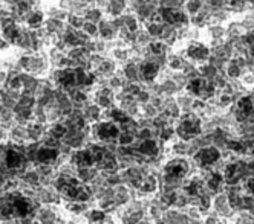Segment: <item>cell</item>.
Wrapping results in <instances>:
<instances>
[{
  "instance_id": "8",
  "label": "cell",
  "mask_w": 254,
  "mask_h": 224,
  "mask_svg": "<svg viewBox=\"0 0 254 224\" xmlns=\"http://www.w3.org/2000/svg\"><path fill=\"white\" fill-rule=\"evenodd\" d=\"M46 18V12L42 6L31 9L22 20V26L31 28V29H40L43 26V22Z\"/></svg>"
},
{
  "instance_id": "52",
  "label": "cell",
  "mask_w": 254,
  "mask_h": 224,
  "mask_svg": "<svg viewBox=\"0 0 254 224\" xmlns=\"http://www.w3.org/2000/svg\"><path fill=\"white\" fill-rule=\"evenodd\" d=\"M9 142V134H8V128H5L3 125H0V148L3 145H6Z\"/></svg>"
},
{
  "instance_id": "14",
  "label": "cell",
  "mask_w": 254,
  "mask_h": 224,
  "mask_svg": "<svg viewBox=\"0 0 254 224\" xmlns=\"http://www.w3.org/2000/svg\"><path fill=\"white\" fill-rule=\"evenodd\" d=\"M72 165H75L77 168H86V166H94V157L90 154V151L86 148L83 149H77L74 151V154L70 156V160H69Z\"/></svg>"
},
{
  "instance_id": "31",
  "label": "cell",
  "mask_w": 254,
  "mask_h": 224,
  "mask_svg": "<svg viewBox=\"0 0 254 224\" xmlns=\"http://www.w3.org/2000/svg\"><path fill=\"white\" fill-rule=\"evenodd\" d=\"M153 39L149 35V32L146 31V28H139L135 34H133V45H138V46H142V47H147L149 43L152 42Z\"/></svg>"
},
{
  "instance_id": "7",
  "label": "cell",
  "mask_w": 254,
  "mask_h": 224,
  "mask_svg": "<svg viewBox=\"0 0 254 224\" xmlns=\"http://www.w3.org/2000/svg\"><path fill=\"white\" fill-rule=\"evenodd\" d=\"M66 55L67 58L74 63L75 67H84L87 69V64H89V58L92 53H89L87 49L84 46H77V47H70L66 50Z\"/></svg>"
},
{
  "instance_id": "35",
  "label": "cell",
  "mask_w": 254,
  "mask_h": 224,
  "mask_svg": "<svg viewBox=\"0 0 254 224\" xmlns=\"http://www.w3.org/2000/svg\"><path fill=\"white\" fill-rule=\"evenodd\" d=\"M161 86H162V90H164V96H176L178 93L184 91L178 87V84L172 78H167L166 81H162Z\"/></svg>"
},
{
  "instance_id": "38",
  "label": "cell",
  "mask_w": 254,
  "mask_h": 224,
  "mask_svg": "<svg viewBox=\"0 0 254 224\" xmlns=\"http://www.w3.org/2000/svg\"><path fill=\"white\" fill-rule=\"evenodd\" d=\"M239 20H241L245 32H253L254 31V12L253 11H248V12L242 14Z\"/></svg>"
},
{
  "instance_id": "34",
  "label": "cell",
  "mask_w": 254,
  "mask_h": 224,
  "mask_svg": "<svg viewBox=\"0 0 254 224\" xmlns=\"http://www.w3.org/2000/svg\"><path fill=\"white\" fill-rule=\"evenodd\" d=\"M225 75L228 77V80H239L242 77V69L234 63V60L231 58L227 64H225Z\"/></svg>"
},
{
  "instance_id": "45",
  "label": "cell",
  "mask_w": 254,
  "mask_h": 224,
  "mask_svg": "<svg viewBox=\"0 0 254 224\" xmlns=\"http://www.w3.org/2000/svg\"><path fill=\"white\" fill-rule=\"evenodd\" d=\"M40 145H42V146H45V148H54V149H59V146L62 145V140H60V139H57V137H52V136L46 134V136L42 139Z\"/></svg>"
},
{
  "instance_id": "41",
  "label": "cell",
  "mask_w": 254,
  "mask_h": 224,
  "mask_svg": "<svg viewBox=\"0 0 254 224\" xmlns=\"http://www.w3.org/2000/svg\"><path fill=\"white\" fill-rule=\"evenodd\" d=\"M170 78L178 84V87H179L181 90H186V87H187V84H189V81H190V80L187 78V75L183 73V72H172Z\"/></svg>"
},
{
  "instance_id": "6",
  "label": "cell",
  "mask_w": 254,
  "mask_h": 224,
  "mask_svg": "<svg viewBox=\"0 0 254 224\" xmlns=\"http://www.w3.org/2000/svg\"><path fill=\"white\" fill-rule=\"evenodd\" d=\"M211 209L219 215L222 220H231L236 212L230 208V204H228V195L225 192H221V194H216L213 197V206Z\"/></svg>"
},
{
  "instance_id": "57",
  "label": "cell",
  "mask_w": 254,
  "mask_h": 224,
  "mask_svg": "<svg viewBox=\"0 0 254 224\" xmlns=\"http://www.w3.org/2000/svg\"><path fill=\"white\" fill-rule=\"evenodd\" d=\"M3 194V189H0V195H2Z\"/></svg>"
},
{
  "instance_id": "20",
  "label": "cell",
  "mask_w": 254,
  "mask_h": 224,
  "mask_svg": "<svg viewBox=\"0 0 254 224\" xmlns=\"http://www.w3.org/2000/svg\"><path fill=\"white\" fill-rule=\"evenodd\" d=\"M83 116H84V119L89 122V124H95V122H100V119H101V108L97 105V104H94V101H89L83 108Z\"/></svg>"
},
{
  "instance_id": "18",
  "label": "cell",
  "mask_w": 254,
  "mask_h": 224,
  "mask_svg": "<svg viewBox=\"0 0 254 224\" xmlns=\"http://www.w3.org/2000/svg\"><path fill=\"white\" fill-rule=\"evenodd\" d=\"M20 31H22V25L17 23L15 20H9L8 23H5L2 26V37L11 45L15 43L17 37L20 35Z\"/></svg>"
},
{
  "instance_id": "44",
  "label": "cell",
  "mask_w": 254,
  "mask_h": 224,
  "mask_svg": "<svg viewBox=\"0 0 254 224\" xmlns=\"http://www.w3.org/2000/svg\"><path fill=\"white\" fill-rule=\"evenodd\" d=\"M117 142H118L120 146H130V145H133L136 142V136L135 134H130V133L121 132L120 136H118V139H117Z\"/></svg>"
},
{
  "instance_id": "2",
  "label": "cell",
  "mask_w": 254,
  "mask_h": 224,
  "mask_svg": "<svg viewBox=\"0 0 254 224\" xmlns=\"http://www.w3.org/2000/svg\"><path fill=\"white\" fill-rule=\"evenodd\" d=\"M211 57V47L202 42H189L186 46V58L194 64L207 63Z\"/></svg>"
},
{
  "instance_id": "43",
  "label": "cell",
  "mask_w": 254,
  "mask_h": 224,
  "mask_svg": "<svg viewBox=\"0 0 254 224\" xmlns=\"http://www.w3.org/2000/svg\"><path fill=\"white\" fill-rule=\"evenodd\" d=\"M239 81L242 83L244 87L254 90V72L253 70H245L242 72V77L239 78Z\"/></svg>"
},
{
  "instance_id": "19",
  "label": "cell",
  "mask_w": 254,
  "mask_h": 224,
  "mask_svg": "<svg viewBox=\"0 0 254 224\" xmlns=\"http://www.w3.org/2000/svg\"><path fill=\"white\" fill-rule=\"evenodd\" d=\"M225 31H227V40L241 39V37L245 34V29H244L239 18H231L230 22H227L225 23Z\"/></svg>"
},
{
  "instance_id": "21",
  "label": "cell",
  "mask_w": 254,
  "mask_h": 224,
  "mask_svg": "<svg viewBox=\"0 0 254 224\" xmlns=\"http://www.w3.org/2000/svg\"><path fill=\"white\" fill-rule=\"evenodd\" d=\"M98 170L95 166H86V168H78L77 170V180L81 183V184H90L95 177L98 176Z\"/></svg>"
},
{
  "instance_id": "28",
  "label": "cell",
  "mask_w": 254,
  "mask_h": 224,
  "mask_svg": "<svg viewBox=\"0 0 254 224\" xmlns=\"http://www.w3.org/2000/svg\"><path fill=\"white\" fill-rule=\"evenodd\" d=\"M109 57L115 60L118 63V66H123L124 63L130 60V50H129V47H114L111 50V53H109Z\"/></svg>"
},
{
  "instance_id": "3",
  "label": "cell",
  "mask_w": 254,
  "mask_h": 224,
  "mask_svg": "<svg viewBox=\"0 0 254 224\" xmlns=\"http://www.w3.org/2000/svg\"><path fill=\"white\" fill-rule=\"evenodd\" d=\"M31 200H34L39 206H42V204H49V206L62 204V195L51 184H40L39 188H35L34 197Z\"/></svg>"
},
{
  "instance_id": "37",
  "label": "cell",
  "mask_w": 254,
  "mask_h": 224,
  "mask_svg": "<svg viewBox=\"0 0 254 224\" xmlns=\"http://www.w3.org/2000/svg\"><path fill=\"white\" fill-rule=\"evenodd\" d=\"M142 28H146V31L149 32V35L153 40H161L162 35V23H155V22H147Z\"/></svg>"
},
{
  "instance_id": "16",
  "label": "cell",
  "mask_w": 254,
  "mask_h": 224,
  "mask_svg": "<svg viewBox=\"0 0 254 224\" xmlns=\"http://www.w3.org/2000/svg\"><path fill=\"white\" fill-rule=\"evenodd\" d=\"M120 67L124 73L126 80L129 83H141V73H139V63L138 61L129 60Z\"/></svg>"
},
{
  "instance_id": "27",
  "label": "cell",
  "mask_w": 254,
  "mask_h": 224,
  "mask_svg": "<svg viewBox=\"0 0 254 224\" xmlns=\"http://www.w3.org/2000/svg\"><path fill=\"white\" fill-rule=\"evenodd\" d=\"M15 124V115H14V110L8 108L5 105L0 104V125H3L5 128H11Z\"/></svg>"
},
{
  "instance_id": "26",
  "label": "cell",
  "mask_w": 254,
  "mask_h": 224,
  "mask_svg": "<svg viewBox=\"0 0 254 224\" xmlns=\"http://www.w3.org/2000/svg\"><path fill=\"white\" fill-rule=\"evenodd\" d=\"M83 17H84V20L86 22H92V23H100L103 18L106 17V14H104V11L101 9V8H98V6H87L86 8V11H84V14H83Z\"/></svg>"
},
{
  "instance_id": "5",
  "label": "cell",
  "mask_w": 254,
  "mask_h": 224,
  "mask_svg": "<svg viewBox=\"0 0 254 224\" xmlns=\"http://www.w3.org/2000/svg\"><path fill=\"white\" fill-rule=\"evenodd\" d=\"M118 31L120 28L112 17H104L98 23V37L106 42H115L118 39Z\"/></svg>"
},
{
  "instance_id": "23",
  "label": "cell",
  "mask_w": 254,
  "mask_h": 224,
  "mask_svg": "<svg viewBox=\"0 0 254 224\" xmlns=\"http://www.w3.org/2000/svg\"><path fill=\"white\" fill-rule=\"evenodd\" d=\"M126 83H127V80H126V77H124V73H123L121 67L117 70V73H114L112 77L106 81L107 87H109V89H112V90L115 91V95H117V93H120V91H123Z\"/></svg>"
},
{
  "instance_id": "51",
  "label": "cell",
  "mask_w": 254,
  "mask_h": 224,
  "mask_svg": "<svg viewBox=\"0 0 254 224\" xmlns=\"http://www.w3.org/2000/svg\"><path fill=\"white\" fill-rule=\"evenodd\" d=\"M242 204H244V211H253L254 209V195L244 194L242 195Z\"/></svg>"
},
{
  "instance_id": "48",
  "label": "cell",
  "mask_w": 254,
  "mask_h": 224,
  "mask_svg": "<svg viewBox=\"0 0 254 224\" xmlns=\"http://www.w3.org/2000/svg\"><path fill=\"white\" fill-rule=\"evenodd\" d=\"M135 99L138 101V104L139 105H142V104H147V102H150V99H152V93L147 90V89H141L136 95H135Z\"/></svg>"
},
{
  "instance_id": "50",
  "label": "cell",
  "mask_w": 254,
  "mask_h": 224,
  "mask_svg": "<svg viewBox=\"0 0 254 224\" xmlns=\"http://www.w3.org/2000/svg\"><path fill=\"white\" fill-rule=\"evenodd\" d=\"M222 218L219 217V215H217L213 209L202 218V224H217V223H219Z\"/></svg>"
},
{
  "instance_id": "29",
  "label": "cell",
  "mask_w": 254,
  "mask_h": 224,
  "mask_svg": "<svg viewBox=\"0 0 254 224\" xmlns=\"http://www.w3.org/2000/svg\"><path fill=\"white\" fill-rule=\"evenodd\" d=\"M197 69H199V73H201V77L205 81H210V83L217 77V73L221 72L219 69L214 67L213 64H210L208 61L207 63H202V64H197Z\"/></svg>"
},
{
  "instance_id": "9",
  "label": "cell",
  "mask_w": 254,
  "mask_h": 224,
  "mask_svg": "<svg viewBox=\"0 0 254 224\" xmlns=\"http://www.w3.org/2000/svg\"><path fill=\"white\" fill-rule=\"evenodd\" d=\"M8 134H9V143L17 145V146H26L29 143V137H28V130L26 125L23 124H14L9 130H8Z\"/></svg>"
},
{
  "instance_id": "46",
  "label": "cell",
  "mask_w": 254,
  "mask_h": 224,
  "mask_svg": "<svg viewBox=\"0 0 254 224\" xmlns=\"http://www.w3.org/2000/svg\"><path fill=\"white\" fill-rule=\"evenodd\" d=\"M141 89H142V84L141 83H129V81H127L126 86H124V89H123V93H124V95H132V96H135Z\"/></svg>"
},
{
  "instance_id": "40",
  "label": "cell",
  "mask_w": 254,
  "mask_h": 224,
  "mask_svg": "<svg viewBox=\"0 0 254 224\" xmlns=\"http://www.w3.org/2000/svg\"><path fill=\"white\" fill-rule=\"evenodd\" d=\"M158 115H159V111H158V108L152 102H147V104L141 105V116L147 118V119H155Z\"/></svg>"
},
{
  "instance_id": "10",
  "label": "cell",
  "mask_w": 254,
  "mask_h": 224,
  "mask_svg": "<svg viewBox=\"0 0 254 224\" xmlns=\"http://www.w3.org/2000/svg\"><path fill=\"white\" fill-rule=\"evenodd\" d=\"M42 83H43V78L34 77V75L22 72V93L23 95L37 96Z\"/></svg>"
},
{
  "instance_id": "53",
  "label": "cell",
  "mask_w": 254,
  "mask_h": 224,
  "mask_svg": "<svg viewBox=\"0 0 254 224\" xmlns=\"http://www.w3.org/2000/svg\"><path fill=\"white\" fill-rule=\"evenodd\" d=\"M205 2L213 8H228L230 5V0H205Z\"/></svg>"
},
{
  "instance_id": "32",
  "label": "cell",
  "mask_w": 254,
  "mask_h": 224,
  "mask_svg": "<svg viewBox=\"0 0 254 224\" xmlns=\"http://www.w3.org/2000/svg\"><path fill=\"white\" fill-rule=\"evenodd\" d=\"M158 140L164 145H170L173 140H176V133H175V127H164L159 130Z\"/></svg>"
},
{
  "instance_id": "33",
  "label": "cell",
  "mask_w": 254,
  "mask_h": 224,
  "mask_svg": "<svg viewBox=\"0 0 254 224\" xmlns=\"http://www.w3.org/2000/svg\"><path fill=\"white\" fill-rule=\"evenodd\" d=\"M66 132H67V128H66L64 122H56V124L48 125V133L46 134H49L52 137H57V139L62 140L64 137Z\"/></svg>"
},
{
  "instance_id": "36",
  "label": "cell",
  "mask_w": 254,
  "mask_h": 224,
  "mask_svg": "<svg viewBox=\"0 0 254 224\" xmlns=\"http://www.w3.org/2000/svg\"><path fill=\"white\" fill-rule=\"evenodd\" d=\"M204 5H205V0H187L184 9L187 11L189 15H194L202 11Z\"/></svg>"
},
{
  "instance_id": "4",
  "label": "cell",
  "mask_w": 254,
  "mask_h": 224,
  "mask_svg": "<svg viewBox=\"0 0 254 224\" xmlns=\"http://www.w3.org/2000/svg\"><path fill=\"white\" fill-rule=\"evenodd\" d=\"M196 165L199 168H210L211 170V166L214 162H217L219 159H222V154H221V149H217L216 146H207V148H202V149H199L197 154L194 157H191Z\"/></svg>"
},
{
  "instance_id": "39",
  "label": "cell",
  "mask_w": 254,
  "mask_h": 224,
  "mask_svg": "<svg viewBox=\"0 0 254 224\" xmlns=\"http://www.w3.org/2000/svg\"><path fill=\"white\" fill-rule=\"evenodd\" d=\"M84 17L83 15H78V14H69L67 15V20H66V25L72 29H81L83 28V23H84Z\"/></svg>"
},
{
  "instance_id": "12",
  "label": "cell",
  "mask_w": 254,
  "mask_h": 224,
  "mask_svg": "<svg viewBox=\"0 0 254 224\" xmlns=\"http://www.w3.org/2000/svg\"><path fill=\"white\" fill-rule=\"evenodd\" d=\"M26 130H28L29 143H40L42 139L48 133V125L42 124V122H37V121H29L26 124Z\"/></svg>"
},
{
  "instance_id": "55",
  "label": "cell",
  "mask_w": 254,
  "mask_h": 224,
  "mask_svg": "<svg viewBox=\"0 0 254 224\" xmlns=\"http://www.w3.org/2000/svg\"><path fill=\"white\" fill-rule=\"evenodd\" d=\"M153 2H155V3H156V5H159V3H161V2H162V0H153Z\"/></svg>"
},
{
  "instance_id": "22",
  "label": "cell",
  "mask_w": 254,
  "mask_h": 224,
  "mask_svg": "<svg viewBox=\"0 0 254 224\" xmlns=\"http://www.w3.org/2000/svg\"><path fill=\"white\" fill-rule=\"evenodd\" d=\"M205 32L210 39V43H216V42H222L227 39V31H225V25H208L205 28Z\"/></svg>"
},
{
  "instance_id": "25",
  "label": "cell",
  "mask_w": 254,
  "mask_h": 224,
  "mask_svg": "<svg viewBox=\"0 0 254 224\" xmlns=\"http://www.w3.org/2000/svg\"><path fill=\"white\" fill-rule=\"evenodd\" d=\"M186 63H187V58L181 57V55L175 53L173 50L167 55V69L172 72H181Z\"/></svg>"
},
{
  "instance_id": "13",
  "label": "cell",
  "mask_w": 254,
  "mask_h": 224,
  "mask_svg": "<svg viewBox=\"0 0 254 224\" xmlns=\"http://www.w3.org/2000/svg\"><path fill=\"white\" fill-rule=\"evenodd\" d=\"M115 22L118 25V28H126V29H129L130 32H136L139 28H142L141 22L138 20V17L136 14H133L132 11L127 9L124 14H121L120 17L115 18Z\"/></svg>"
},
{
  "instance_id": "11",
  "label": "cell",
  "mask_w": 254,
  "mask_h": 224,
  "mask_svg": "<svg viewBox=\"0 0 254 224\" xmlns=\"http://www.w3.org/2000/svg\"><path fill=\"white\" fill-rule=\"evenodd\" d=\"M139 73H141V84H152V83L158 81L159 73H161V67L153 64V63L141 61L139 63Z\"/></svg>"
},
{
  "instance_id": "42",
  "label": "cell",
  "mask_w": 254,
  "mask_h": 224,
  "mask_svg": "<svg viewBox=\"0 0 254 224\" xmlns=\"http://www.w3.org/2000/svg\"><path fill=\"white\" fill-rule=\"evenodd\" d=\"M81 31L89 37V39H98V25L92 22H84Z\"/></svg>"
},
{
  "instance_id": "54",
  "label": "cell",
  "mask_w": 254,
  "mask_h": 224,
  "mask_svg": "<svg viewBox=\"0 0 254 224\" xmlns=\"http://www.w3.org/2000/svg\"><path fill=\"white\" fill-rule=\"evenodd\" d=\"M244 192H245V194L254 195V177H250V179L244 183Z\"/></svg>"
},
{
  "instance_id": "17",
  "label": "cell",
  "mask_w": 254,
  "mask_h": 224,
  "mask_svg": "<svg viewBox=\"0 0 254 224\" xmlns=\"http://www.w3.org/2000/svg\"><path fill=\"white\" fill-rule=\"evenodd\" d=\"M127 8H129V5H127V0H109L106 8L103 11H104L106 17L117 18L121 14H124L127 11Z\"/></svg>"
},
{
  "instance_id": "15",
  "label": "cell",
  "mask_w": 254,
  "mask_h": 224,
  "mask_svg": "<svg viewBox=\"0 0 254 224\" xmlns=\"http://www.w3.org/2000/svg\"><path fill=\"white\" fill-rule=\"evenodd\" d=\"M20 96H22V91L5 87V89L0 90V104L14 110V107L20 101Z\"/></svg>"
},
{
  "instance_id": "1",
  "label": "cell",
  "mask_w": 254,
  "mask_h": 224,
  "mask_svg": "<svg viewBox=\"0 0 254 224\" xmlns=\"http://www.w3.org/2000/svg\"><path fill=\"white\" fill-rule=\"evenodd\" d=\"M52 70L46 52H34V53H22L17 61V72H25L39 78H48Z\"/></svg>"
},
{
  "instance_id": "56",
  "label": "cell",
  "mask_w": 254,
  "mask_h": 224,
  "mask_svg": "<svg viewBox=\"0 0 254 224\" xmlns=\"http://www.w3.org/2000/svg\"><path fill=\"white\" fill-rule=\"evenodd\" d=\"M0 39H2V28H0Z\"/></svg>"
},
{
  "instance_id": "24",
  "label": "cell",
  "mask_w": 254,
  "mask_h": 224,
  "mask_svg": "<svg viewBox=\"0 0 254 224\" xmlns=\"http://www.w3.org/2000/svg\"><path fill=\"white\" fill-rule=\"evenodd\" d=\"M176 98V102L181 108V113L186 115V113H191V105H193V99L194 96H191L190 93H187L186 90L178 93V95L175 96Z\"/></svg>"
},
{
  "instance_id": "30",
  "label": "cell",
  "mask_w": 254,
  "mask_h": 224,
  "mask_svg": "<svg viewBox=\"0 0 254 224\" xmlns=\"http://www.w3.org/2000/svg\"><path fill=\"white\" fill-rule=\"evenodd\" d=\"M207 83H208V81H205L202 77L194 78V80H190V81H189V84H187V87H186V91H187V93H190L191 96L197 98V96H199V93H201V91H202V89L207 86Z\"/></svg>"
},
{
  "instance_id": "49",
  "label": "cell",
  "mask_w": 254,
  "mask_h": 224,
  "mask_svg": "<svg viewBox=\"0 0 254 224\" xmlns=\"http://www.w3.org/2000/svg\"><path fill=\"white\" fill-rule=\"evenodd\" d=\"M228 77H227V75H225V72H219V73H217V77L211 81L213 84H214V87L217 89V90H222L227 84H228Z\"/></svg>"
},
{
  "instance_id": "47",
  "label": "cell",
  "mask_w": 254,
  "mask_h": 224,
  "mask_svg": "<svg viewBox=\"0 0 254 224\" xmlns=\"http://www.w3.org/2000/svg\"><path fill=\"white\" fill-rule=\"evenodd\" d=\"M183 212H186V215H187L190 220H193V221H202V218H204L202 212L199 211V208H196V206H189V208L184 209Z\"/></svg>"
}]
</instances>
